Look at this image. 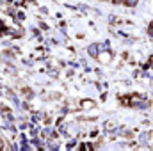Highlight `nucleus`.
Returning a JSON list of instances; mask_svg holds the SVG:
<instances>
[{"instance_id": "obj_1", "label": "nucleus", "mask_w": 153, "mask_h": 151, "mask_svg": "<svg viewBox=\"0 0 153 151\" xmlns=\"http://www.w3.org/2000/svg\"><path fill=\"white\" fill-rule=\"evenodd\" d=\"M89 53L93 55V57H96V55H98V50H96V46H95V45H93V46H89Z\"/></svg>"}, {"instance_id": "obj_2", "label": "nucleus", "mask_w": 153, "mask_h": 151, "mask_svg": "<svg viewBox=\"0 0 153 151\" xmlns=\"http://www.w3.org/2000/svg\"><path fill=\"white\" fill-rule=\"evenodd\" d=\"M126 4H128V5H135L137 0H126Z\"/></svg>"}]
</instances>
